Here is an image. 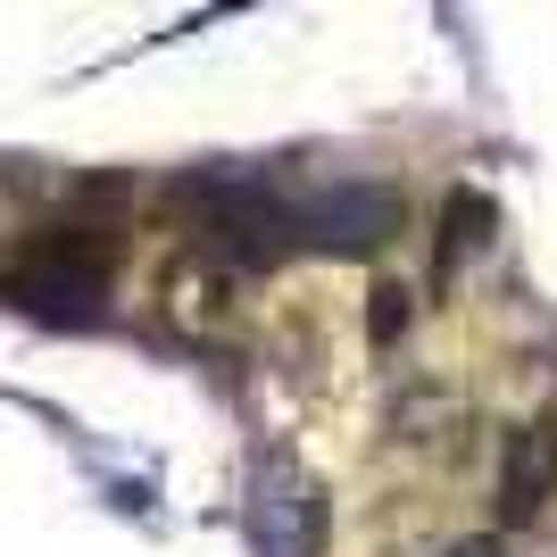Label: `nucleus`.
<instances>
[{"label": "nucleus", "instance_id": "3", "mask_svg": "<svg viewBox=\"0 0 557 557\" xmlns=\"http://www.w3.org/2000/svg\"><path fill=\"white\" fill-rule=\"evenodd\" d=\"M250 533L267 557H317L325 549V491H317V474H300L292 458L267 466L258 499H250Z\"/></svg>", "mask_w": 557, "mask_h": 557}, {"label": "nucleus", "instance_id": "4", "mask_svg": "<svg viewBox=\"0 0 557 557\" xmlns=\"http://www.w3.org/2000/svg\"><path fill=\"white\" fill-rule=\"evenodd\" d=\"M557 499V417H524L508 424V442H499V524H533L541 508Z\"/></svg>", "mask_w": 557, "mask_h": 557}, {"label": "nucleus", "instance_id": "1", "mask_svg": "<svg viewBox=\"0 0 557 557\" xmlns=\"http://www.w3.org/2000/svg\"><path fill=\"white\" fill-rule=\"evenodd\" d=\"M116 275V233H92V225H50L34 233L9 267V292L34 308H92Z\"/></svg>", "mask_w": 557, "mask_h": 557}, {"label": "nucleus", "instance_id": "2", "mask_svg": "<svg viewBox=\"0 0 557 557\" xmlns=\"http://www.w3.org/2000/svg\"><path fill=\"white\" fill-rule=\"evenodd\" d=\"M159 317L184 342H225L242 325V267L216 250H184L159 267Z\"/></svg>", "mask_w": 557, "mask_h": 557}, {"label": "nucleus", "instance_id": "7", "mask_svg": "<svg viewBox=\"0 0 557 557\" xmlns=\"http://www.w3.org/2000/svg\"><path fill=\"white\" fill-rule=\"evenodd\" d=\"M408 317H417V308H408V283H374V300H367V333L374 342H399Z\"/></svg>", "mask_w": 557, "mask_h": 557}, {"label": "nucleus", "instance_id": "6", "mask_svg": "<svg viewBox=\"0 0 557 557\" xmlns=\"http://www.w3.org/2000/svg\"><path fill=\"white\" fill-rule=\"evenodd\" d=\"M392 225H399V200H392V191H374V184L333 191V200H317V209H308V233H317L325 250H383V242H392Z\"/></svg>", "mask_w": 557, "mask_h": 557}, {"label": "nucleus", "instance_id": "5", "mask_svg": "<svg viewBox=\"0 0 557 557\" xmlns=\"http://www.w3.org/2000/svg\"><path fill=\"white\" fill-rule=\"evenodd\" d=\"M466 424H474L466 383H442V374L399 383V399H392V449H417V458H458V449H466Z\"/></svg>", "mask_w": 557, "mask_h": 557}, {"label": "nucleus", "instance_id": "8", "mask_svg": "<svg viewBox=\"0 0 557 557\" xmlns=\"http://www.w3.org/2000/svg\"><path fill=\"white\" fill-rule=\"evenodd\" d=\"M449 557H508V549H499V541H491V533H474V541H458V549H449Z\"/></svg>", "mask_w": 557, "mask_h": 557}]
</instances>
